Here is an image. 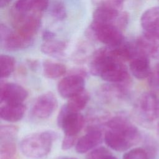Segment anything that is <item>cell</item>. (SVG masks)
<instances>
[{
    "label": "cell",
    "mask_w": 159,
    "mask_h": 159,
    "mask_svg": "<svg viewBox=\"0 0 159 159\" xmlns=\"http://www.w3.org/2000/svg\"><path fill=\"white\" fill-rule=\"evenodd\" d=\"M104 140L108 147L117 152H124L136 145L140 139L138 129L123 116L111 119L107 123Z\"/></svg>",
    "instance_id": "1"
},
{
    "label": "cell",
    "mask_w": 159,
    "mask_h": 159,
    "mask_svg": "<svg viewBox=\"0 0 159 159\" xmlns=\"http://www.w3.org/2000/svg\"><path fill=\"white\" fill-rule=\"evenodd\" d=\"M56 133L44 131L31 134L25 137L20 142L22 153L30 159H42L50 153Z\"/></svg>",
    "instance_id": "2"
},
{
    "label": "cell",
    "mask_w": 159,
    "mask_h": 159,
    "mask_svg": "<svg viewBox=\"0 0 159 159\" xmlns=\"http://www.w3.org/2000/svg\"><path fill=\"white\" fill-rule=\"evenodd\" d=\"M138 119L142 122L150 123L159 117V98L154 93H143L138 99L134 108Z\"/></svg>",
    "instance_id": "3"
},
{
    "label": "cell",
    "mask_w": 159,
    "mask_h": 159,
    "mask_svg": "<svg viewBox=\"0 0 159 159\" xmlns=\"http://www.w3.org/2000/svg\"><path fill=\"white\" fill-rule=\"evenodd\" d=\"M89 29L98 41L109 47H115L124 42L122 30L114 24H99L93 21Z\"/></svg>",
    "instance_id": "4"
},
{
    "label": "cell",
    "mask_w": 159,
    "mask_h": 159,
    "mask_svg": "<svg viewBox=\"0 0 159 159\" xmlns=\"http://www.w3.org/2000/svg\"><path fill=\"white\" fill-rule=\"evenodd\" d=\"M85 71L75 70L62 78L58 84L59 94L63 98L69 99L84 89Z\"/></svg>",
    "instance_id": "5"
},
{
    "label": "cell",
    "mask_w": 159,
    "mask_h": 159,
    "mask_svg": "<svg viewBox=\"0 0 159 159\" xmlns=\"http://www.w3.org/2000/svg\"><path fill=\"white\" fill-rule=\"evenodd\" d=\"M0 39L2 47L7 51L24 50L34 43V37L23 35L17 31L13 32L3 24L1 25Z\"/></svg>",
    "instance_id": "6"
},
{
    "label": "cell",
    "mask_w": 159,
    "mask_h": 159,
    "mask_svg": "<svg viewBox=\"0 0 159 159\" xmlns=\"http://www.w3.org/2000/svg\"><path fill=\"white\" fill-rule=\"evenodd\" d=\"M57 124L66 135L76 137L84 126V118L80 112L68 111L63 105L57 117Z\"/></svg>",
    "instance_id": "7"
},
{
    "label": "cell",
    "mask_w": 159,
    "mask_h": 159,
    "mask_svg": "<svg viewBox=\"0 0 159 159\" xmlns=\"http://www.w3.org/2000/svg\"><path fill=\"white\" fill-rule=\"evenodd\" d=\"M104 81L111 83H130L131 80L127 68L116 59L111 61L100 75Z\"/></svg>",
    "instance_id": "8"
},
{
    "label": "cell",
    "mask_w": 159,
    "mask_h": 159,
    "mask_svg": "<svg viewBox=\"0 0 159 159\" xmlns=\"http://www.w3.org/2000/svg\"><path fill=\"white\" fill-rule=\"evenodd\" d=\"M57 105V99L52 93H43L35 100L32 107V114L38 119H46L52 116Z\"/></svg>",
    "instance_id": "9"
},
{
    "label": "cell",
    "mask_w": 159,
    "mask_h": 159,
    "mask_svg": "<svg viewBox=\"0 0 159 159\" xmlns=\"http://www.w3.org/2000/svg\"><path fill=\"white\" fill-rule=\"evenodd\" d=\"M27 96V91L19 84L14 83H1L0 101L1 102L22 103Z\"/></svg>",
    "instance_id": "10"
},
{
    "label": "cell",
    "mask_w": 159,
    "mask_h": 159,
    "mask_svg": "<svg viewBox=\"0 0 159 159\" xmlns=\"http://www.w3.org/2000/svg\"><path fill=\"white\" fill-rule=\"evenodd\" d=\"M135 43L140 55L153 58L159 57V36L143 32Z\"/></svg>",
    "instance_id": "11"
},
{
    "label": "cell",
    "mask_w": 159,
    "mask_h": 159,
    "mask_svg": "<svg viewBox=\"0 0 159 159\" xmlns=\"http://www.w3.org/2000/svg\"><path fill=\"white\" fill-rule=\"evenodd\" d=\"M102 139V132L99 129H90L76 142V151L78 153H84L98 146Z\"/></svg>",
    "instance_id": "12"
},
{
    "label": "cell",
    "mask_w": 159,
    "mask_h": 159,
    "mask_svg": "<svg viewBox=\"0 0 159 159\" xmlns=\"http://www.w3.org/2000/svg\"><path fill=\"white\" fill-rule=\"evenodd\" d=\"M140 24L144 32L159 36V7L146 10L141 16Z\"/></svg>",
    "instance_id": "13"
},
{
    "label": "cell",
    "mask_w": 159,
    "mask_h": 159,
    "mask_svg": "<svg viewBox=\"0 0 159 159\" xmlns=\"http://www.w3.org/2000/svg\"><path fill=\"white\" fill-rule=\"evenodd\" d=\"M130 70L134 77L143 80L150 76L152 71L148 57L144 55H139L130 63Z\"/></svg>",
    "instance_id": "14"
},
{
    "label": "cell",
    "mask_w": 159,
    "mask_h": 159,
    "mask_svg": "<svg viewBox=\"0 0 159 159\" xmlns=\"http://www.w3.org/2000/svg\"><path fill=\"white\" fill-rule=\"evenodd\" d=\"M25 106L22 103H6L1 107L0 116L2 119L8 122H17L24 116Z\"/></svg>",
    "instance_id": "15"
},
{
    "label": "cell",
    "mask_w": 159,
    "mask_h": 159,
    "mask_svg": "<svg viewBox=\"0 0 159 159\" xmlns=\"http://www.w3.org/2000/svg\"><path fill=\"white\" fill-rule=\"evenodd\" d=\"M119 10L113 7L99 6L93 12V21L99 24H114L119 14Z\"/></svg>",
    "instance_id": "16"
},
{
    "label": "cell",
    "mask_w": 159,
    "mask_h": 159,
    "mask_svg": "<svg viewBox=\"0 0 159 159\" xmlns=\"http://www.w3.org/2000/svg\"><path fill=\"white\" fill-rule=\"evenodd\" d=\"M68 47V42L65 40H52L44 41L40 47L41 52L47 55L60 57L63 54Z\"/></svg>",
    "instance_id": "17"
},
{
    "label": "cell",
    "mask_w": 159,
    "mask_h": 159,
    "mask_svg": "<svg viewBox=\"0 0 159 159\" xmlns=\"http://www.w3.org/2000/svg\"><path fill=\"white\" fill-rule=\"evenodd\" d=\"M89 99L88 92L84 89L77 94L68 99L66 104H64L66 109L71 112H79L86 106Z\"/></svg>",
    "instance_id": "18"
},
{
    "label": "cell",
    "mask_w": 159,
    "mask_h": 159,
    "mask_svg": "<svg viewBox=\"0 0 159 159\" xmlns=\"http://www.w3.org/2000/svg\"><path fill=\"white\" fill-rule=\"evenodd\" d=\"M42 66L44 76L50 79L58 78L64 75L66 72L65 65L48 60L43 61Z\"/></svg>",
    "instance_id": "19"
},
{
    "label": "cell",
    "mask_w": 159,
    "mask_h": 159,
    "mask_svg": "<svg viewBox=\"0 0 159 159\" xmlns=\"http://www.w3.org/2000/svg\"><path fill=\"white\" fill-rule=\"evenodd\" d=\"M15 59L7 55H1L0 68L1 78H6L9 77L14 71L15 68Z\"/></svg>",
    "instance_id": "20"
},
{
    "label": "cell",
    "mask_w": 159,
    "mask_h": 159,
    "mask_svg": "<svg viewBox=\"0 0 159 159\" xmlns=\"http://www.w3.org/2000/svg\"><path fill=\"white\" fill-rule=\"evenodd\" d=\"M0 159H17L16 146L14 141L1 142Z\"/></svg>",
    "instance_id": "21"
},
{
    "label": "cell",
    "mask_w": 159,
    "mask_h": 159,
    "mask_svg": "<svg viewBox=\"0 0 159 159\" xmlns=\"http://www.w3.org/2000/svg\"><path fill=\"white\" fill-rule=\"evenodd\" d=\"M51 16L56 20H63L67 16L65 4L62 1H55L50 9Z\"/></svg>",
    "instance_id": "22"
},
{
    "label": "cell",
    "mask_w": 159,
    "mask_h": 159,
    "mask_svg": "<svg viewBox=\"0 0 159 159\" xmlns=\"http://www.w3.org/2000/svg\"><path fill=\"white\" fill-rule=\"evenodd\" d=\"M18 132V129L14 125H5L0 127V141H14Z\"/></svg>",
    "instance_id": "23"
},
{
    "label": "cell",
    "mask_w": 159,
    "mask_h": 159,
    "mask_svg": "<svg viewBox=\"0 0 159 159\" xmlns=\"http://www.w3.org/2000/svg\"><path fill=\"white\" fill-rule=\"evenodd\" d=\"M123 159H149L147 152L142 148L131 149L123 155Z\"/></svg>",
    "instance_id": "24"
},
{
    "label": "cell",
    "mask_w": 159,
    "mask_h": 159,
    "mask_svg": "<svg viewBox=\"0 0 159 159\" xmlns=\"http://www.w3.org/2000/svg\"><path fill=\"white\" fill-rule=\"evenodd\" d=\"M111 154L106 148L101 147L91 152L86 159H106Z\"/></svg>",
    "instance_id": "25"
},
{
    "label": "cell",
    "mask_w": 159,
    "mask_h": 159,
    "mask_svg": "<svg viewBox=\"0 0 159 159\" xmlns=\"http://www.w3.org/2000/svg\"><path fill=\"white\" fill-rule=\"evenodd\" d=\"M129 14L126 12H121L119 14L114 25L120 30L125 29L128 24Z\"/></svg>",
    "instance_id": "26"
},
{
    "label": "cell",
    "mask_w": 159,
    "mask_h": 159,
    "mask_svg": "<svg viewBox=\"0 0 159 159\" xmlns=\"http://www.w3.org/2000/svg\"><path fill=\"white\" fill-rule=\"evenodd\" d=\"M124 0H102L99 6H106L120 10L123 5Z\"/></svg>",
    "instance_id": "27"
},
{
    "label": "cell",
    "mask_w": 159,
    "mask_h": 159,
    "mask_svg": "<svg viewBox=\"0 0 159 159\" xmlns=\"http://www.w3.org/2000/svg\"><path fill=\"white\" fill-rule=\"evenodd\" d=\"M76 142V137L75 136H70V135H65L61 143V148L64 150H68L71 148Z\"/></svg>",
    "instance_id": "28"
},
{
    "label": "cell",
    "mask_w": 159,
    "mask_h": 159,
    "mask_svg": "<svg viewBox=\"0 0 159 159\" xmlns=\"http://www.w3.org/2000/svg\"><path fill=\"white\" fill-rule=\"evenodd\" d=\"M150 76L151 84L159 88V64L155 66L153 72L151 73Z\"/></svg>",
    "instance_id": "29"
},
{
    "label": "cell",
    "mask_w": 159,
    "mask_h": 159,
    "mask_svg": "<svg viewBox=\"0 0 159 159\" xmlns=\"http://www.w3.org/2000/svg\"><path fill=\"white\" fill-rule=\"evenodd\" d=\"M55 37V34L50 30H45L42 34V39L43 41L53 40Z\"/></svg>",
    "instance_id": "30"
},
{
    "label": "cell",
    "mask_w": 159,
    "mask_h": 159,
    "mask_svg": "<svg viewBox=\"0 0 159 159\" xmlns=\"http://www.w3.org/2000/svg\"><path fill=\"white\" fill-rule=\"evenodd\" d=\"M11 0H0V7L1 8L6 7L9 4Z\"/></svg>",
    "instance_id": "31"
},
{
    "label": "cell",
    "mask_w": 159,
    "mask_h": 159,
    "mask_svg": "<svg viewBox=\"0 0 159 159\" xmlns=\"http://www.w3.org/2000/svg\"><path fill=\"white\" fill-rule=\"evenodd\" d=\"M28 64H29V66H30L31 68H35L37 66V62L35 60H30L28 62Z\"/></svg>",
    "instance_id": "32"
},
{
    "label": "cell",
    "mask_w": 159,
    "mask_h": 159,
    "mask_svg": "<svg viewBox=\"0 0 159 159\" xmlns=\"http://www.w3.org/2000/svg\"><path fill=\"white\" fill-rule=\"evenodd\" d=\"M106 159H117L116 157H114V156H113L112 154L111 155H109Z\"/></svg>",
    "instance_id": "33"
},
{
    "label": "cell",
    "mask_w": 159,
    "mask_h": 159,
    "mask_svg": "<svg viewBox=\"0 0 159 159\" xmlns=\"http://www.w3.org/2000/svg\"><path fill=\"white\" fill-rule=\"evenodd\" d=\"M157 134H158V137H159V122H158V125H157Z\"/></svg>",
    "instance_id": "34"
},
{
    "label": "cell",
    "mask_w": 159,
    "mask_h": 159,
    "mask_svg": "<svg viewBox=\"0 0 159 159\" xmlns=\"http://www.w3.org/2000/svg\"><path fill=\"white\" fill-rule=\"evenodd\" d=\"M61 159H77V158H73V157H65V158H63Z\"/></svg>",
    "instance_id": "35"
}]
</instances>
